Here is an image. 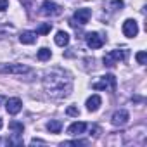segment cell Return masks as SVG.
Segmentation results:
<instances>
[{"label": "cell", "mask_w": 147, "mask_h": 147, "mask_svg": "<svg viewBox=\"0 0 147 147\" xmlns=\"http://www.w3.org/2000/svg\"><path fill=\"white\" fill-rule=\"evenodd\" d=\"M66 113H67V116H80V109L78 107H75V106H69L67 109H66Z\"/></svg>", "instance_id": "20"}, {"label": "cell", "mask_w": 147, "mask_h": 147, "mask_svg": "<svg viewBox=\"0 0 147 147\" xmlns=\"http://www.w3.org/2000/svg\"><path fill=\"white\" fill-rule=\"evenodd\" d=\"M87 123H83V121H75V123H71L69 126H67V133L69 135H73V137H78V135H82V133H85V130H87Z\"/></svg>", "instance_id": "10"}, {"label": "cell", "mask_w": 147, "mask_h": 147, "mask_svg": "<svg viewBox=\"0 0 147 147\" xmlns=\"http://www.w3.org/2000/svg\"><path fill=\"white\" fill-rule=\"evenodd\" d=\"M90 18H92V11L90 9H87V7H83V9H78L75 14H73V19H71V26L73 28H78V26H85L88 21H90Z\"/></svg>", "instance_id": "4"}, {"label": "cell", "mask_w": 147, "mask_h": 147, "mask_svg": "<svg viewBox=\"0 0 147 147\" xmlns=\"http://www.w3.org/2000/svg\"><path fill=\"white\" fill-rule=\"evenodd\" d=\"M4 126V121H2V118H0V128H2Z\"/></svg>", "instance_id": "26"}, {"label": "cell", "mask_w": 147, "mask_h": 147, "mask_svg": "<svg viewBox=\"0 0 147 147\" xmlns=\"http://www.w3.org/2000/svg\"><path fill=\"white\" fill-rule=\"evenodd\" d=\"M128 49H114V50H109L106 55H104V66L106 67H114L119 61H126L128 59Z\"/></svg>", "instance_id": "2"}, {"label": "cell", "mask_w": 147, "mask_h": 147, "mask_svg": "<svg viewBox=\"0 0 147 147\" xmlns=\"http://www.w3.org/2000/svg\"><path fill=\"white\" fill-rule=\"evenodd\" d=\"M47 130H49L50 133H61V130H62V121H59V119L49 121V123H47Z\"/></svg>", "instance_id": "15"}, {"label": "cell", "mask_w": 147, "mask_h": 147, "mask_svg": "<svg viewBox=\"0 0 147 147\" xmlns=\"http://www.w3.org/2000/svg\"><path fill=\"white\" fill-rule=\"evenodd\" d=\"M40 14L42 16H50V18L61 16L62 14V7L57 5L55 2H52V0H43L42 5H40Z\"/></svg>", "instance_id": "6"}, {"label": "cell", "mask_w": 147, "mask_h": 147, "mask_svg": "<svg viewBox=\"0 0 147 147\" xmlns=\"http://www.w3.org/2000/svg\"><path fill=\"white\" fill-rule=\"evenodd\" d=\"M7 33V26H0V38H4Z\"/></svg>", "instance_id": "24"}, {"label": "cell", "mask_w": 147, "mask_h": 147, "mask_svg": "<svg viewBox=\"0 0 147 147\" xmlns=\"http://www.w3.org/2000/svg\"><path fill=\"white\" fill-rule=\"evenodd\" d=\"M88 142L87 140H69V142H62L61 145L64 147V145H87Z\"/></svg>", "instance_id": "19"}, {"label": "cell", "mask_w": 147, "mask_h": 147, "mask_svg": "<svg viewBox=\"0 0 147 147\" xmlns=\"http://www.w3.org/2000/svg\"><path fill=\"white\" fill-rule=\"evenodd\" d=\"M55 43H57L59 47H66V45L69 43V35H67L66 31H57V33H55Z\"/></svg>", "instance_id": "14"}, {"label": "cell", "mask_w": 147, "mask_h": 147, "mask_svg": "<svg viewBox=\"0 0 147 147\" xmlns=\"http://www.w3.org/2000/svg\"><path fill=\"white\" fill-rule=\"evenodd\" d=\"M116 85H118V82H116L114 75H106V76H100L97 82H94L92 88L94 90H109V92H114Z\"/></svg>", "instance_id": "3"}, {"label": "cell", "mask_w": 147, "mask_h": 147, "mask_svg": "<svg viewBox=\"0 0 147 147\" xmlns=\"http://www.w3.org/2000/svg\"><path fill=\"white\" fill-rule=\"evenodd\" d=\"M36 57H38V61H43V62H45V61H49V59L52 57V52H50L47 47H42V49L36 52Z\"/></svg>", "instance_id": "16"}, {"label": "cell", "mask_w": 147, "mask_h": 147, "mask_svg": "<svg viewBox=\"0 0 147 147\" xmlns=\"http://www.w3.org/2000/svg\"><path fill=\"white\" fill-rule=\"evenodd\" d=\"M100 104H102V99H100V95H97V94H94L92 97H88L87 99V111H90V113H95L99 107H100Z\"/></svg>", "instance_id": "12"}, {"label": "cell", "mask_w": 147, "mask_h": 147, "mask_svg": "<svg viewBox=\"0 0 147 147\" xmlns=\"http://www.w3.org/2000/svg\"><path fill=\"white\" fill-rule=\"evenodd\" d=\"M9 9V0H0V12Z\"/></svg>", "instance_id": "23"}, {"label": "cell", "mask_w": 147, "mask_h": 147, "mask_svg": "<svg viewBox=\"0 0 147 147\" xmlns=\"http://www.w3.org/2000/svg\"><path fill=\"white\" fill-rule=\"evenodd\" d=\"M9 130H12V133L23 135V131H24V125L19 123V121H11V123H9Z\"/></svg>", "instance_id": "17"}, {"label": "cell", "mask_w": 147, "mask_h": 147, "mask_svg": "<svg viewBox=\"0 0 147 147\" xmlns=\"http://www.w3.org/2000/svg\"><path fill=\"white\" fill-rule=\"evenodd\" d=\"M50 30H52V24H50V23H45V24H42V26L36 30V33H38V35H47V33H50Z\"/></svg>", "instance_id": "18"}, {"label": "cell", "mask_w": 147, "mask_h": 147, "mask_svg": "<svg viewBox=\"0 0 147 147\" xmlns=\"http://www.w3.org/2000/svg\"><path fill=\"white\" fill-rule=\"evenodd\" d=\"M2 102H4V97H2V95H0V104H2Z\"/></svg>", "instance_id": "27"}, {"label": "cell", "mask_w": 147, "mask_h": 147, "mask_svg": "<svg viewBox=\"0 0 147 147\" xmlns=\"http://www.w3.org/2000/svg\"><path fill=\"white\" fill-rule=\"evenodd\" d=\"M43 88L52 99L69 97L73 92V76L62 67H50L43 75Z\"/></svg>", "instance_id": "1"}, {"label": "cell", "mask_w": 147, "mask_h": 147, "mask_svg": "<svg viewBox=\"0 0 147 147\" xmlns=\"http://www.w3.org/2000/svg\"><path fill=\"white\" fill-rule=\"evenodd\" d=\"M128 119H130V114H128L126 109H118V111H114L113 116H111V123H113L114 126H125V125L128 123Z\"/></svg>", "instance_id": "8"}, {"label": "cell", "mask_w": 147, "mask_h": 147, "mask_svg": "<svg viewBox=\"0 0 147 147\" xmlns=\"http://www.w3.org/2000/svg\"><path fill=\"white\" fill-rule=\"evenodd\" d=\"M85 42H87V45L90 47V49H100L102 45H104V42H106V38L100 35V33H97V31H90V33H87L85 35Z\"/></svg>", "instance_id": "7"}, {"label": "cell", "mask_w": 147, "mask_h": 147, "mask_svg": "<svg viewBox=\"0 0 147 147\" xmlns=\"http://www.w3.org/2000/svg\"><path fill=\"white\" fill-rule=\"evenodd\" d=\"M90 128V135H94V137H99V133H100V128L97 126V125H94V126H88Z\"/></svg>", "instance_id": "22"}, {"label": "cell", "mask_w": 147, "mask_h": 147, "mask_svg": "<svg viewBox=\"0 0 147 147\" xmlns=\"http://www.w3.org/2000/svg\"><path fill=\"white\" fill-rule=\"evenodd\" d=\"M121 30H123V35L128 36V38H135L138 35V24H137L135 19H126L123 23V28Z\"/></svg>", "instance_id": "9"}, {"label": "cell", "mask_w": 147, "mask_h": 147, "mask_svg": "<svg viewBox=\"0 0 147 147\" xmlns=\"http://www.w3.org/2000/svg\"><path fill=\"white\" fill-rule=\"evenodd\" d=\"M31 144L35 145V144H45V142H43V140H40V138H33V140H31Z\"/></svg>", "instance_id": "25"}, {"label": "cell", "mask_w": 147, "mask_h": 147, "mask_svg": "<svg viewBox=\"0 0 147 147\" xmlns=\"http://www.w3.org/2000/svg\"><path fill=\"white\" fill-rule=\"evenodd\" d=\"M30 71L31 69L26 64H0V75H24Z\"/></svg>", "instance_id": "5"}, {"label": "cell", "mask_w": 147, "mask_h": 147, "mask_svg": "<svg viewBox=\"0 0 147 147\" xmlns=\"http://www.w3.org/2000/svg\"><path fill=\"white\" fill-rule=\"evenodd\" d=\"M36 38H38V33H36V31H23V33L19 35V42L24 43V45H31V43H35Z\"/></svg>", "instance_id": "13"}, {"label": "cell", "mask_w": 147, "mask_h": 147, "mask_svg": "<svg viewBox=\"0 0 147 147\" xmlns=\"http://www.w3.org/2000/svg\"><path fill=\"white\" fill-rule=\"evenodd\" d=\"M135 59H137V62H138V64H145V62H147V54L142 50V52H138V54L135 55Z\"/></svg>", "instance_id": "21"}, {"label": "cell", "mask_w": 147, "mask_h": 147, "mask_svg": "<svg viewBox=\"0 0 147 147\" xmlns=\"http://www.w3.org/2000/svg\"><path fill=\"white\" fill-rule=\"evenodd\" d=\"M21 107H23V102H21V99H18V97L7 99V102H5V109H7L9 114H18V113L21 111Z\"/></svg>", "instance_id": "11"}]
</instances>
